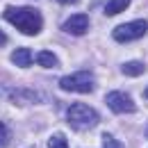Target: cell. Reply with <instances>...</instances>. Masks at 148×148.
Segmentation results:
<instances>
[{"label":"cell","instance_id":"7","mask_svg":"<svg viewBox=\"0 0 148 148\" xmlns=\"http://www.w3.org/2000/svg\"><path fill=\"white\" fill-rule=\"evenodd\" d=\"M12 62L21 66V69H27L32 62H34V57H32V50L30 48H16L14 53H12Z\"/></svg>","mask_w":148,"mask_h":148},{"label":"cell","instance_id":"1","mask_svg":"<svg viewBox=\"0 0 148 148\" xmlns=\"http://www.w3.org/2000/svg\"><path fill=\"white\" fill-rule=\"evenodd\" d=\"M2 16L23 34H39L41 25H43L41 14L32 7H7L2 12Z\"/></svg>","mask_w":148,"mask_h":148},{"label":"cell","instance_id":"11","mask_svg":"<svg viewBox=\"0 0 148 148\" xmlns=\"http://www.w3.org/2000/svg\"><path fill=\"white\" fill-rule=\"evenodd\" d=\"M103 148H123V144L116 141V139L110 137V134H103Z\"/></svg>","mask_w":148,"mask_h":148},{"label":"cell","instance_id":"16","mask_svg":"<svg viewBox=\"0 0 148 148\" xmlns=\"http://www.w3.org/2000/svg\"><path fill=\"white\" fill-rule=\"evenodd\" d=\"M146 98H148V89H146Z\"/></svg>","mask_w":148,"mask_h":148},{"label":"cell","instance_id":"4","mask_svg":"<svg viewBox=\"0 0 148 148\" xmlns=\"http://www.w3.org/2000/svg\"><path fill=\"white\" fill-rule=\"evenodd\" d=\"M146 32H148L146 21H130V23H123L114 30V39L121 41V43H128L132 39H141Z\"/></svg>","mask_w":148,"mask_h":148},{"label":"cell","instance_id":"2","mask_svg":"<svg viewBox=\"0 0 148 148\" xmlns=\"http://www.w3.org/2000/svg\"><path fill=\"white\" fill-rule=\"evenodd\" d=\"M66 119H69V123H71V128L75 130H87V128H93V125H98V121H100V116H98V112L89 107V105H84V103H73L69 112H66Z\"/></svg>","mask_w":148,"mask_h":148},{"label":"cell","instance_id":"10","mask_svg":"<svg viewBox=\"0 0 148 148\" xmlns=\"http://www.w3.org/2000/svg\"><path fill=\"white\" fill-rule=\"evenodd\" d=\"M121 71H123L125 75H132V77H134V75H141V73H144L146 66H144V62H128V64L121 66Z\"/></svg>","mask_w":148,"mask_h":148},{"label":"cell","instance_id":"17","mask_svg":"<svg viewBox=\"0 0 148 148\" xmlns=\"http://www.w3.org/2000/svg\"><path fill=\"white\" fill-rule=\"evenodd\" d=\"M146 137H148V130H146Z\"/></svg>","mask_w":148,"mask_h":148},{"label":"cell","instance_id":"6","mask_svg":"<svg viewBox=\"0 0 148 148\" xmlns=\"http://www.w3.org/2000/svg\"><path fill=\"white\" fill-rule=\"evenodd\" d=\"M62 30L64 32H69V34H84L87 30H89V18H87V14H73L71 18L64 21V25H62Z\"/></svg>","mask_w":148,"mask_h":148},{"label":"cell","instance_id":"8","mask_svg":"<svg viewBox=\"0 0 148 148\" xmlns=\"http://www.w3.org/2000/svg\"><path fill=\"white\" fill-rule=\"evenodd\" d=\"M128 5H130V0H107V5H105V14H107V16L121 14Z\"/></svg>","mask_w":148,"mask_h":148},{"label":"cell","instance_id":"14","mask_svg":"<svg viewBox=\"0 0 148 148\" xmlns=\"http://www.w3.org/2000/svg\"><path fill=\"white\" fill-rule=\"evenodd\" d=\"M5 43H7V37H5L2 32H0V46H5Z\"/></svg>","mask_w":148,"mask_h":148},{"label":"cell","instance_id":"12","mask_svg":"<svg viewBox=\"0 0 148 148\" xmlns=\"http://www.w3.org/2000/svg\"><path fill=\"white\" fill-rule=\"evenodd\" d=\"M48 148H69V146H66V139H64V137L55 134V137H50V141H48Z\"/></svg>","mask_w":148,"mask_h":148},{"label":"cell","instance_id":"13","mask_svg":"<svg viewBox=\"0 0 148 148\" xmlns=\"http://www.w3.org/2000/svg\"><path fill=\"white\" fill-rule=\"evenodd\" d=\"M7 141H9V130H7L5 123H0V148L7 146Z\"/></svg>","mask_w":148,"mask_h":148},{"label":"cell","instance_id":"9","mask_svg":"<svg viewBox=\"0 0 148 148\" xmlns=\"http://www.w3.org/2000/svg\"><path fill=\"white\" fill-rule=\"evenodd\" d=\"M37 62L43 66V69H55L57 66V57L53 55L50 50H41V53L37 55Z\"/></svg>","mask_w":148,"mask_h":148},{"label":"cell","instance_id":"5","mask_svg":"<svg viewBox=\"0 0 148 148\" xmlns=\"http://www.w3.org/2000/svg\"><path fill=\"white\" fill-rule=\"evenodd\" d=\"M105 103H107V107H110L112 112H116V114H132V112L137 110V107H134V100L123 91H110L105 96Z\"/></svg>","mask_w":148,"mask_h":148},{"label":"cell","instance_id":"15","mask_svg":"<svg viewBox=\"0 0 148 148\" xmlns=\"http://www.w3.org/2000/svg\"><path fill=\"white\" fill-rule=\"evenodd\" d=\"M62 5H73V2H77V0H59Z\"/></svg>","mask_w":148,"mask_h":148},{"label":"cell","instance_id":"3","mask_svg":"<svg viewBox=\"0 0 148 148\" xmlns=\"http://www.w3.org/2000/svg\"><path fill=\"white\" fill-rule=\"evenodd\" d=\"M59 87L66 89V91L89 93V91H93V87H96V80H93V73H89V71H77V73L64 75V77L59 80Z\"/></svg>","mask_w":148,"mask_h":148}]
</instances>
